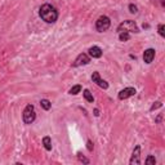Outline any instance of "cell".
Here are the masks:
<instances>
[{
    "label": "cell",
    "instance_id": "21",
    "mask_svg": "<svg viewBox=\"0 0 165 165\" xmlns=\"http://www.w3.org/2000/svg\"><path fill=\"white\" fill-rule=\"evenodd\" d=\"M86 148H88V151H90V152L94 148V145H93V142L90 141V139H88V142H86Z\"/></svg>",
    "mask_w": 165,
    "mask_h": 165
},
{
    "label": "cell",
    "instance_id": "13",
    "mask_svg": "<svg viewBox=\"0 0 165 165\" xmlns=\"http://www.w3.org/2000/svg\"><path fill=\"white\" fill-rule=\"evenodd\" d=\"M40 106H41L45 111H49L52 108V102L49 101V99H41V101H40Z\"/></svg>",
    "mask_w": 165,
    "mask_h": 165
},
{
    "label": "cell",
    "instance_id": "14",
    "mask_svg": "<svg viewBox=\"0 0 165 165\" xmlns=\"http://www.w3.org/2000/svg\"><path fill=\"white\" fill-rule=\"evenodd\" d=\"M80 92H81V85H80V84H77V85H74L72 88L68 90V93H70L71 95H76V94H79Z\"/></svg>",
    "mask_w": 165,
    "mask_h": 165
},
{
    "label": "cell",
    "instance_id": "2",
    "mask_svg": "<svg viewBox=\"0 0 165 165\" xmlns=\"http://www.w3.org/2000/svg\"><path fill=\"white\" fill-rule=\"evenodd\" d=\"M117 32H139V29L134 21L126 20L117 26Z\"/></svg>",
    "mask_w": 165,
    "mask_h": 165
},
{
    "label": "cell",
    "instance_id": "4",
    "mask_svg": "<svg viewBox=\"0 0 165 165\" xmlns=\"http://www.w3.org/2000/svg\"><path fill=\"white\" fill-rule=\"evenodd\" d=\"M110 26H111V21L107 15H101V17L95 21V30H97L98 32H105V31H107L110 29Z\"/></svg>",
    "mask_w": 165,
    "mask_h": 165
},
{
    "label": "cell",
    "instance_id": "11",
    "mask_svg": "<svg viewBox=\"0 0 165 165\" xmlns=\"http://www.w3.org/2000/svg\"><path fill=\"white\" fill-rule=\"evenodd\" d=\"M43 145H44L46 151H51L52 150V139H51V137L45 136L44 138H43Z\"/></svg>",
    "mask_w": 165,
    "mask_h": 165
},
{
    "label": "cell",
    "instance_id": "15",
    "mask_svg": "<svg viewBox=\"0 0 165 165\" xmlns=\"http://www.w3.org/2000/svg\"><path fill=\"white\" fill-rule=\"evenodd\" d=\"M130 39L129 32H119V40L120 41H128Z\"/></svg>",
    "mask_w": 165,
    "mask_h": 165
},
{
    "label": "cell",
    "instance_id": "6",
    "mask_svg": "<svg viewBox=\"0 0 165 165\" xmlns=\"http://www.w3.org/2000/svg\"><path fill=\"white\" fill-rule=\"evenodd\" d=\"M89 62H90L89 55L86 53H80L76 57V60L72 62V67H79V66H83V65H88Z\"/></svg>",
    "mask_w": 165,
    "mask_h": 165
},
{
    "label": "cell",
    "instance_id": "10",
    "mask_svg": "<svg viewBox=\"0 0 165 165\" xmlns=\"http://www.w3.org/2000/svg\"><path fill=\"white\" fill-rule=\"evenodd\" d=\"M102 49L99 48V46L97 45H93V46H90L89 48V51H88V55L89 57H92V58H101L102 57Z\"/></svg>",
    "mask_w": 165,
    "mask_h": 165
},
{
    "label": "cell",
    "instance_id": "7",
    "mask_svg": "<svg viewBox=\"0 0 165 165\" xmlns=\"http://www.w3.org/2000/svg\"><path fill=\"white\" fill-rule=\"evenodd\" d=\"M130 165H139L141 164V146H136L134 150H133L132 157L129 160Z\"/></svg>",
    "mask_w": 165,
    "mask_h": 165
},
{
    "label": "cell",
    "instance_id": "23",
    "mask_svg": "<svg viewBox=\"0 0 165 165\" xmlns=\"http://www.w3.org/2000/svg\"><path fill=\"white\" fill-rule=\"evenodd\" d=\"M161 119H163V116H161V115H159V116L156 117V123H160Z\"/></svg>",
    "mask_w": 165,
    "mask_h": 165
},
{
    "label": "cell",
    "instance_id": "5",
    "mask_svg": "<svg viewBox=\"0 0 165 165\" xmlns=\"http://www.w3.org/2000/svg\"><path fill=\"white\" fill-rule=\"evenodd\" d=\"M136 93H137L136 88L128 86V88H124L123 90H120L119 94H117V98H119L120 101H124V99H128V98L133 97V95H136Z\"/></svg>",
    "mask_w": 165,
    "mask_h": 165
},
{
    "label": "cell",
    "instance_id": "17",
    "mask_svg": "<svg viewBox=\"0 0 165 165\" xmlns=\"http://www.w3.org/2000/svg\"><path fill=\"white\" fill-rule=\"evenodd\" d=\"M77 159H79L80 163H84V164H89V159H86L85 156H83L81 152H77Z\"/></svg>",
    "mask_w": 165,
    "mask_h": 165
},
{
    "label": "cell",
    "instance_id": "20",
    "mask_svg": "<svg viewBox=\"0 0 165 165\" xmlns=\"http://www.w3.org/2000/svg\"><path fill=\"white\" fill-rule=\"evenodd\" d=\"M128 8H129V12L132 14H136L137 12H138V8H137V5H134V4H129V7Z\"/></svg>",
    "mask_w": 165,
    "mask_h": 165
},
{
    "label": "cell",
    "instance_id": "8",
    "mask_svg": "<svg viewBox=\"0 0 165 165\" xmlns=\"http://www.w3.org/2000/svg\"><path fill=\"white\" fill-rule=\"evenodd\" d=\"M92 81L95 83V84H97V85L99 86V88H102V89H107V88H108V83L106 81V80H102V79H101V76H99V72H98V71H94V72H93V75H92Z\"/></svg>",
    "mask_w": 165,
    "mask_h": 165
},
{
    "label": "cell",
    "instance_id": "3",
    "mask_svg": "<svg viewBox=\"0 0 165 165\" xmlns=\"http://www.w3.org/2000/svg\"><path fill=\"white\" fill-rule=\"evenodd\" d=\"M22 119H23V123L27 124V125H30V124H32L34 121H35V119H36L35 107H34L31 103H29L26 107H25L23 114H22Z\"/></svg>",
    "mask_w": 165,
    "mask_h": 165
},
{
    "label": "cell",
    "instance_id": "1",
    "mask_svg": "<svg viewBox=\"0 0 165 165\" xmlns=\"http://www.w3.org/2000/svg\"><path fill=\"white\" fill-rule=\"evenodd\" d=\"M39 15L44 22L54 23L58 20V11L52 4H43L39 9Z\"/></svg>",
    "mask_w": 165,
    "mask_h": 165
},
{
    "label": "cell",
    "instance_id": "22",
    "mask_svg": "<svg viewBox=\"0 0 165 165\" xmlns=\"http://www.w3.org/2000/svg\"><path fill=\"white\" fill-rule=\"evenodd\" d=\"M93 112H94V116H99V110H98V108H94V111H93Z\"/></svg>",
    "mask_w": 165,
    "mask_h": 165
},
{
    "label": "cell",
    "instance_id": "16",
    "mask_svg": "<svg viewBox=\"0 0 165 165\" xmlns=\"http://www.w3.org/2000/svg\"><path fill=\"white\" fill-rule=\"evenodd\" d=\"M145 163L147 165H155V164H156V159H155V156L150 155V156H147V159L145 160Z\"/></svg>",
    "mask_w": 165,
    "mask_h": 165
},
{
    "label": "cell",
    "instance_id": "12",
    "mask_svg": "<svg viewBox=\"0 0 165 165\" xmlns=\"http://www.w3.org/2000/svg\"><path fill=\"white\" fill-rule=\"evenodd\" d=\"M83 95H84V98H85L86 101L89 102V103H93V102H94V97H93V94L90 93L89 89H85V90H84V92H83Z\"/></svg>",
    "mask_w": 165,
    "mask_h": 165
},
{
    "label": "cell",
    "instance_id": "9",
    "mask_svg": "<svg viewBox=\"0 0 165 165\" xmlns=\"http://www.w3.org/2000/svg\"><path fill=\"white\" fill-rule=\"evenodd\" d=\"M154 58H155V49L154 48H148L143 52V61H145V63L150 65L151 62L154 61Z\"/></svg>",
    "mask_w": 165,
    "mask_h": 165
},
{
    "label": "cell",
    "instance_id": "18",
    "mask_svg": "<svg viewBox=\"0 0 165 165\" xmlns=\"http://www.w3.org/2000/svg\"><path fill=\"white\" fill-rule=\"evenodd\" d=\"M157 30H159V34H160V35L164 38V36H165V26H164V23H160V25H159V26H157Z\"/></svg>",
    "mask_w": 165,
    "mask_h": 165
},
{
    "label": "cell",
    "instance_id": "19",
    "mask_svg": "<svg viewBox=\"0 0 165 165\" xmlns=\"http://www.w3.org/2000/svg\"><path fill=\"white\" fill-rule=\"evenodd\" d=\"M161 106H163V103H161L160 101H157V102H155L154 105L151 106V108H150V111H155V110H157V108H160Z\"/></svg>",
    "mask_w": 165,
    "mask_h": 165
}]
</instances>
